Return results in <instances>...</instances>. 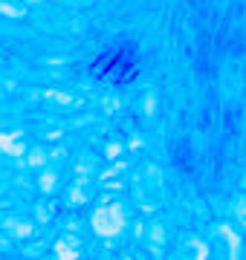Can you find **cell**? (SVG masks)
Segmentation results:
<instances>
[{
  "label": "cell",
  "instance_id": "1",
  "mask_svg": "<svg viewBox=\"0 0 246 260\" xmlns=\"http://www.w3.org/2000/svg\"><path fill=\"white\" fill-rule=\"evenodd\" d=\"M90 75L99 81H113V84H131L139 75V47L133 41H116L113 47L99 52Z\"/></svg>",
  "mask_w": 246,
  "mask_h": 260
}]
</instances>
